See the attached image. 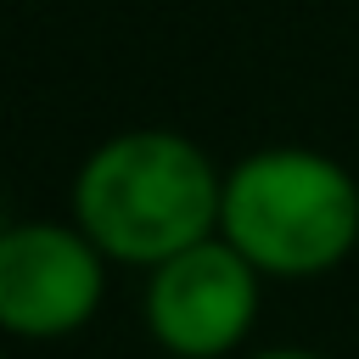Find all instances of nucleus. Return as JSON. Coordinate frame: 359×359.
Listing matches in <instances>:
<instances>
[{
    "instance_id": "obj_1",
    "label": "nucleus",
    "mask_w": 359,
    "mask_h": 359,
    "mask_svg": "<svg viewBox=\"0 0 359 359\" xmlns=\"http://www.w3.org/2000/svg\"><path fill=\"white\" fill-rule=\"evenodd\" d=\"M73 224L107 264L157 269L174 252L219 236L224 174L180 129L107 135L73 174Z\"/></svg>"
},
{
    "instance_id": "obj_2",
    "label": "nucleus",
    "mask_w": 359,
    "mask_h": 359,
    "mask_svg": "<svg viewBox=\"0 0 359 359\" xmlns=\"http://www.w3.org/2000/svg\"><path fill=\"white\" fill-rule=\"evenodd\" d=\"M219 236L264 280L331 275L359 247V180L314 146H264L224 174Z\"/></svg>"
},
{
    "instance_id": "obj_3",
    "label": "nucleus",
    "mask_w": 359,
    "mask_h": 359,
    "mask_svg": "<svg viewBox=\"0 0 359 359\" xmlns=\"http://www.w3.org/2000/svg\"><path fill=\"white\" fill-rule=\"evenodd\" d=\"M107 297L101 247L67 219H17L0 230V331L56 342L84 331Z\"/></svg>"
},
{
    "instance_id": "obj_4",
    "label": "nucleus",
    "mask_w": 359,
    "mask_h": 359,
    "mask_svg": "<svg viewBox=\"0 0 359 359\" xmlns=\"http://www.w3.org/2000/svg\"><path fill=\"white\" fill-rule=\"evenodd\" d=\"M264 303V275L224 241L208 236L168 264L146 269V331L174 359H224L236 353Z\"/></svg>"
},
{
    "instance_id": "obj_5",
    "label": "nucleus",
    "mask_w": 359,
    "mask_h": 359,
    "mask_svg": "<svg viewBox=\"0 0 359 359\" xmlns=\"http://www.w3.org/2000/svg\"><path fill=\"white\" fill-rule=\"evenodd\" d=\"M252 359H325V353H309V348H264Z\"/></svg>"
},
{
    "instance_id": "obj_6",
    "label": "nucleus",
    "mask_w": 359,
    "mask_h": 359,
    "mask_svg": "<svg viewBox=\"0 0 359 359\" xmlns=\"http://www.w3.org/2000/svg\"><path fill=\"white\" fill-rule=\"evenodd\" d=\"M0 359H6V353H0Z\"/></svg>"
}]
</instances>
